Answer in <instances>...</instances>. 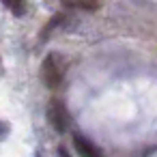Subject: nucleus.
<instances>
[{"mask_svg": "<svg viewBox=\"0 0 157 157\" xmlns=\"http://www.w3.org/2000/svg\"><path fill=\"white\" fill-rule=\"evenodd\" d=\"M65 78V65L58 54H48L41 65V80L48 88H58Z\"/></svg>", "mask_w": 157, "mask_h": 157, "instance_id": "nucleus-1", "label": "nucleus"}, {"mask_svg": "<svg viewBox=\"0 0 157 157\" xmlns=\"http://www.w3.org/2000/svg\"><path fill=\"white\" fill-rule=\"evenodd\" d=\"M48 121H50L52 129L58 131V133L69 129V112H67V108H65V103L60 99H52L50 101V105H48Z\"/></svg>", "mask_w": 157, "mask_h": 157, "instance_id": "nucleus-2", "label": "nucleus"}, {"mask_svg": "<svg viewBox=\"0 0 157 157\" xmlns=\"http://www.w3.org/2000/svg\"><path fill=\"white\" fill-rule=\"evenodd\" d=\"M73 146H75V151H78V155H80V157H103L101 148H99V146H95L90 140H86V138H84V136H80V133H75V136H73Z\"/></svg>", "mask_w": 157, "mask_h": 157, "instance_id": "nucleus-3", "label": "nucleus"}, {"mask_svg": "<svg viewBox=\"0 0 157 157\" xmlns=\"http://www.w3.org/2000/svg\"><path fill=\"white\" fill-rule=\"evenodd\" d=\"M63 5L69 9H80V11H95L99 7V0H63Z\"/></svg>", "mask_w": 157, "mask_h": 157, "instance_id": "nucleus-4", "label": "nucleus"}, {"mask_svg": "<svg viewBox=\"0 0 157 157\" xmlns=\"http://www.w3.org/2000/svg\"><path fill=\"white\" fill-rule=\"evenodd\" d=\"M9 7L13 9L15 15H24V11H26V0H11Z\"/></svg>", "mask_w": 157, "mask_h": 157, "instance_id": "nucleus-5", "label": "nucleus"}, {"mask_svg": "<svg viewBox=\"0 0 157 157\" xmlns=\"http://www.w3.org/2000/svg\"><path fill=\"white\" fill-rule=\"evenodd\" d=\"M9 131H11L9 123H5V121H0V140H5V138L9 136Z\"/></svg>", "mask_w": 157, "mask_h": 157, "instance_id": "nucleus-6", "label": "nucleus"}, {"mask_svg": "<svg viewBox=\"0 0 157 157\" xmlns=\"http://www.w3.org/2000/svg\"><path fill=\"white\" fill-rule=\"evenodd\" d=\"M58 155H60V157H71V155H69V151H67L65 146H60V148H58Z\"/></svg>", "mask_w": 157, "mask_h": 157, "instance_id": "nucleus-7", "label": "nucleus"}, {"mask_svg": "<svg viewBox=\"0 0 157 157\" xmlns=\"http://www.w3.org/2000/svg\"><path fill=\"white\" fill-rule=\"evenodd\" d=\"M0 75H2V63H0Z\"/></svg>", "mask_w": 157, "mask_h": 157, "instance_id": "nucleus-8", "label": "nucleus"}, {"mask_svg": "<svg viewBox=\"0 0 157 157\" xmlns=\"http://www.w3.org/2000/svg\"><path fill=\"white\" fill-rule=\"evenodd\" d=\"M2 2H5V5H9V2H11V0H2Z\"/></svg>", "mask_w": 157, "mask_h": 157, "instance_id": "nucleus-9", "label": "nucleus"}]
</instances>
